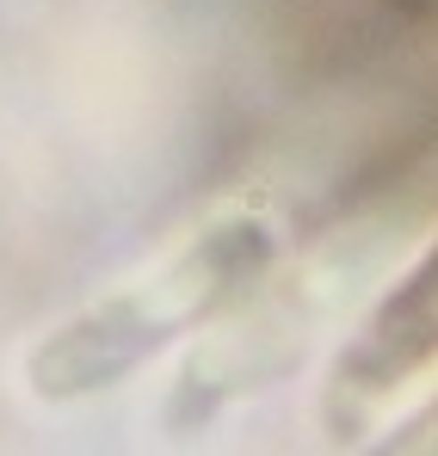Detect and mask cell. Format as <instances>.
Here are the masks:
<instances>
[{
    "instance_id": "7a4b0ae2",
    "label": "cell",
    "mask_w": 438,
    "mask_h": 456,
    "mask_svg": "<svg viewBox=\"0 0 438 456\" xmlns=\"http://www.w3.org/2000/svg\"><path fill=\"white\" fill-rule=\"evenodd\" d=\"M426 346H438V253L401 284V297H389L383 321L370 327L365 364L376 370V382L395 377L401 364H414Z\"/></svg>"
},
{
    "instance_id": "3957f363",
    "label": "cell",
    "mask_w": 438,
    "mask_h": 456,
    "mask_svg": "<svg viewBox=\"0 0 438 456\" xmlns=\"http://www.w3.org/2000/svg\"><path fill=\"white\" fill-rule=\"evenodd\" d=\"M401 6H414V12H433L438 0H401Z\"/></svg>"
},
{
    "instance_id": "6da1fadb",
    "label": "cell",
    "mask_w": 438,
    "mask_h": 456,
    "mask_svg": "<svg viewBox=\"0 0 438 456\" xmlns=\"http://www.w3.org/2000/svg\"><path fill=\"white\" fill-rule=\"evenodd\" d=\"M266 259V228L235 216L217 223L204 240H192L179 259H167L154 278L118 290L112 303H93L87 314H74L69 327H56L37 352H31V382L37 395H87L105 388L112 377H124L143 352H154L161 339H173L179 327H192L198 314L222 308Z\"/></svg>"
}]
</instances>
